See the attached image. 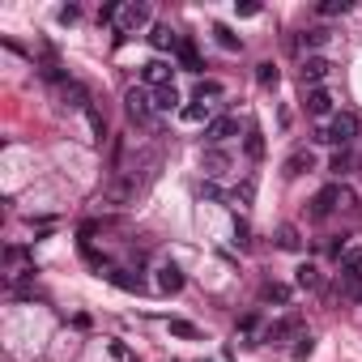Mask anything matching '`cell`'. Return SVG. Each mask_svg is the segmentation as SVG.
<instances>
[{
  "mask_svg": "<svg viewBox=\"0 0 362 362\" xmlns=\"http://www.w3.org/2000/svg\"><path fill=\"white\" fill-rule=\"evenodd\" d=\"M358 128H362V119H358L354 111H337L332 119H324V124L315 128V141H320V145L349 149V145H354V136H358Z\"/></svg>",
  "mask_w": 362,
  "mask_h": 362,
  "instance_id": "cell-1",
  "label": "cell"
},
{
  "mask_svg": "<svg viewBox=\"0 0 362 362\" xmlns=\"http://www.w3.org/2000/svg\"><path fill=\"white\" fill-rule=\"evenodd\" d=\"M124 111H128V119L141 124V128H153V124H158L153 94H149L145 86H128V90H124Z\"/></svg>",
  "mask_w": 362,
  "mask_h": 362,
  "instance_id": "cell-2",
  "label": "cell"
},
{
  "mask_svg": "<svg viewBox=\"0 0 362 362\" xmlns=\"http://www.w3.org/2000/svg\"><path fill=\"white\" fill-rule=\"evenodd\" d=\"M145 26H153V9L145 5V0H128V5L119 9V18H115V35L128 39V35H141Z\"/></svg>",
  "mask_w": 362,
  "mask_h": 362,
  "instance_id": "cell-3",
  "label": "cell"
},
{
  "mask_svg": "<svg viewBox=\"0 0 362 362\" xmlns=\"http://www.w3.org/2000/svg\"><path fill=\"white\" fill-rule=\"evenodd\" d=\"M230 166H235V153H230L226 145H222V149H209V145H205V153H201V170H205L209 184H214V179H226Z\"/></svg>",
  "mask_w": 362,
  "mask_h": 362,
  "instance_id": "cell-4",
  "label": "cell"
},
{
  "mask_svg": "<svg viewBox=\"0 0 362 362\" xmlns=\"http://www.w3.org/2000/svg\"><path fill=\"white\" fill-rule=\"evenodd\" d=\"M332 209H341V184H337V179H332V184H324V188L311 197V209H307V218H311V222H324Z\"/></svg>",
  "mask_w": 362,
  "mask_h": 362,
  "instance_id": "cell-5",
  "label": "cell"
},
{
  "mask_svg": "<svg viewBox=\"0 0 362 362\" xmlns=\"http://www.w3.org/2000/svg\"><path fill=\"white\" fill-rule=\"evenodd\" d=\"M298 77H303V86H307V90H320V86L332 77V60H328V56H303Z\"/></svg>",
  "mask_w": 362,
  "mask_h": 362,
  "instance_id": "cell-6",
  "label": "cell"
},
{
  "mask_svg": "<svg viewBox=\"0 0 362 362\" xmlns=\"http://www.w3.org/2000/svg\"><path fill=\"white\" fill-rule=\"evenodd\" d=\"M239 128H243L239 115H218V119L205 128V145H209V149H222L230 136H239Z\"/></svg>",
  "mask_w": 362,
  "mask_h": 362,
  "instance_id": "cell-7",
  "label": "cell"
},
{
  "mask_svg": "<svg viewBox=\"0 0 362 362\" xmlns=\"http://www.w3.org/2000/svg\"><path fill=\"white\" fill-rule=\"evenodd\" d=\"M170 77H175V64H170V60H162V56H153V60L141 69V81H145V90H162V86H175Z\"/></svg>",
  "mask_w": 362,
  "mask_h": 362,
  "instance_id": "cell-8",
  "label": "cell"
},
{
  "mask_svg": "<svg viewBox=\"0 0 362 362\" xmlns=\"http://www.w3.org/2000/svg\"><path fill=\"white\" fill-rule=\"evenodd\" d=\"M307 115H315V119H332V115H337V94H332L328 86L307 90Z\"/></svg>",
  "mask_w": 362,
  "mask_h": 362,
  "instance_id": "cell-9",
  "label": "cell"
},
{
  "mask_svg": "<svg viewBox=\"0 0 362 362\" xmlns=\"http://www.w3.org/2000/svg\"><path fill=\"white\" fill-rule=\"evenodd\" d=\"M294 286H298V290H307V294H324V273H320V264L303 260V264L294 269Z\"/></svg>",
  "mask_w": 362,
  "mask_h": 362,
  "instance_id": "cell-10",
  "label": "cell"
},
{
  "mask_svg": "<svg viewBox=\"0 0 362 362\" xmlns=\"http://www.w3.org/2000/svg\"><path fill=\"white\" fill-rule=\"evenodd\" d=\"M328 39H332V30H328V26H311V30H303V35H298V47H303L307 56H324Z\"/></svg>",
  "mask_w": 362,
  "mask_h": 362,
  "instance_id": "cell-11",
  "label": "cell"
},
{
  "mask_svg": "<svg viewBox=\"0 0 362 362\" xmlns=\"http://www.w3.org/2000/svg\"><path fill=\"white\" fill-rule=\"evenodd\" d=\"M290 337H303V320L298 315H286V320H277V324H269L264 328V341H290Z\"/></svg>",
  "mask_w": 362,
  "mask_h": 362,
  "instance_id": "cell-12",
  "label": "cell"
},
{
  "mask_svg": "<svg viewBox=\"0 0 362 362\" xmlns=\"http://www.w3.org/2000/svg\"><path fill=\"white\" fill-rule=\"evenodd\" d=\"M60 98H64V107H77V111H90L94 103H90V94H86V86L81 81H60Z\"/></svg>",
  "mask_w": 362,
  "mask_h": 362,
  "instance_id": "cell-13",
  "label": "cell"
},
{
  "mask_svg": "<svg viewBox=\"0 0 362 362\" xmlns=\"http://www.w3.org/2000/svg\"><path fill=\"white\" fill-rule=\"evenodd\" d=\"M158 290L162 294H179V290H184V269H179V264H158Z\"/></svg>",
  "mask_w": 362,
  "mask_h": 362,
  "instance_id": "cell-14",
  "label": "cell"
},
{
  "mask_svg": "<svg viewBox=\"0 0 362 362\" xmlns=\"http://www.w3.org/2000/svg\"><path fill=\"white\" fill-rule=\"evenodd\" d=\"M311 166H315V153H311V149H294V153L286 158L281 175H286V179H298V175H307Z\"/></svg>",
  "mask_w": 362,
  "mask_h": 362,
  "instance_id": "cell-15",
  "label": "cell"
},
{
  "mask_svg": "<svg viewBox=\"0 0 362 362\" xmlns=\"http://www.w3.org/2000/svg\"><path fill=\"white\" fill-rule=\"evenodd\" d=\"M179 119H184V124H214L218 115H214V107L209 103H188V107H179Z\"/></svg>",
  "mask_w": 362,
  "mask_h": 362,
  "instance_id": "cell-16",
  "label": "cell"
},
{
  "mask_svg": "<svg viewBox=\"0 0 362 362\" xmlns=\"http://www.w3.org/2000/svg\"><path fill=\"white\" fill-rule=\"evenodd\" d=\"M149 43H153L158 52H175V47L184 43V39H179V35H175L166 22H158V26H149Z\"/></svg>",
  "mask_w": 362,
  "mask_h": 362,
  "instance_id": "cell-17",
  "label": "cell"
},
{
  "mask_svg": "<svg viewBox=\"0 0 362 362\" xmlns=\"http://www.w3.org/2000/svg\"><path fill=\"white\" fill-rule=\"evenodd\" d=\"M149 94H153V111L158 115H170V111H179V103H184L175 86H162V90H149Z\"/></svg>",
  "mask_w": 362,
  "mask_h": 362,
  "instance_id": "cell-18",
  "label": "cell"
},
{
  "mask_svg": "<svg viewBox=\"0 0 362 362\" xmlns=\"http://www.w3.org/2000/svg\"><path fill=\"white\" fill-rule=\"evenodd\" d=\"M175 56H179V69H184V73H201V56H197V43H192V39L179 43Z\"/></svg>",
  "mask_w": 362,
  "mask_h": 362,
  "instance_id": "cell-19",
  "label": "cell"
},
{
  "mask_svg": "<svg viewBox=\"0 0 362 362\" xmlns=\"http://www.w3.org/2000/svg\"><path fill=\"white\" fill-rule=\"evenodd\" d=\"M243 153H247L252 162H260V158H264V132H260L256 124H247V132H243Z\"/></svg>",
  "mask_w": 362,
  "mask_h": 362,
  "instance_id": "cell-20",
  "label": "cell"
},
{
  "mask_svg": "<svg viewBox=\"0 0 362 362\" xmlns=\"http://www.w3.org/2000/svg\"><path fill=\"white\" fill-rule=\"evenodd\" d=\"M218 98H222V81H197V90H192V103H209V107H218Z\"/></svg>",
  "mask_w": 362,
  "mask_h": 362,
  "instance_id": "cell-21",
  "label": "cell"
},
{
  "mask_svg": "<svg viewBox=\"0 0 362 362\" xmlns=\"http://www.w3.org/2000/svg\"><path fill=\"white\" fill-rule=\"evenodd\" d=\"M103 277H107L111 286H119V290H132V294H141V290H145V281H141V277H128V269H107Z\"/></svg>",
  "mask_w": 362,
  "mask_h": 362,
  "instance_id": "cell-22",
  "label": "cell"
},
{
  "mask_svg": "<svg viewBox=\"0 0 362 362\" xmlns=\"http://www.w3.org/2000/svg\"><path fill=\"white\" fill-rule=\"evenodd\" d=\"M341 269L354 273V277H362V243H345L341 247Z\"/></svg>",
  "mask_w": 362,
  "mask_h": 362,
  "instance_id": "cell-23",
  "label": "cell"
},
{
  "mask_svg": "<svg viewBox=\"0 0 362 362\" xmlns=\"http://www.w3.org/2000/svg\"><path fill=\"white\" fill-rule=\"evenodd\" d=\"M260 303H277V307H286V303H290V286H281V281H264V286H260Z\"/></svg>",
  "mask_w": 362,
  "mask_h": 362,
  "instance_id": "cell-24",
  "label": "cell"
},
{
  "mask_svg": "<svg viewBox=\"0 0 362 362\" xmlns=\"http://www.w3.org/2000/svg\"><path fill=\"white\" fill-rule=\"evenodd\" d=\"M277 247H281V252H298V247H303V239H298V226L281 222V226H277Z\"/></svg>",
  "mask_w": 362,
  "mask_h": 362,
  "instance_id": "cell-25",
  "label": "cell"
},
{
  "mask_svg": "<svg viewBox=\"0 0 362 362\" xmlns=\"http://www.w3.org/2000/svg\"><path fill=\"white\" fill-rule=\"evenodd\" d=\"M349 166H354V153H349V149H337L332 162H328V170L337 175V184H341V175H349Z\"/></svg>",
  "mask_w": 362,
  "mask_h": 362,
  "instance_id": "cell-26",
  "label": "cell"
},
{
  "mask_svg": "<svg viewBox=\"0 0 362 362\" xmlns=\"http://www.w3.org/2000/svg\"><path fill=\"white\" fill-rule=\"evenodd\" d=\"M166 328H170L175 337H184V341H197V337H201V328H197L192 320H179V315H175V320H170Z\"/></svg>",
  "mask_w": 362,
  "mask_h": 362,
  "instance_id": "cell-27",
  "label": "cell"
},
{
  "mask_svg": "<svg viewBox=\"0 0 362 362\" xmlns=\"http://www.w3.org/2000/svg\"><path fill=\"white\" fill-rule=\"evenodd\" d=\"M256 81H260L264 90H273V86L281 81V73H277V64H269V60H264V64H256Z\"/></svg>",
  "mask_w": 362,
  "mask_h": 362,
  "instance_id": "cell-28",
  "label": "cell"
},
{
  "mask_svg": "<svg viewBox=\"0 0 362 362\" xmlns=\"http://www.w3.org/2000/svg\"><path fill=\"white\" fill-rule=\"evenodd\" d=\"M320 18H337V13H349V0H324V5L315 9Z\"/></svg>",
  "mask_w": 362,
  "mask_h": 362,
  "instance_id": "cell-29",
  "label": "cell"
},
{
  "mask_svg": "<svg viewBox=\"0 0 362 362\" xmlns=\"http://www.w3.org/2000/svg\"><path fill=\"white\" fill-rule=\"evenodd\" d=\"M214 35H218V43H222L226 52H239V47H243L239 35H230V26H214Z\"/></svg>",
  "mask_w": 362,
  "mask_h": 362,
  "instance_id": "cell-30",
  "label": "cell"
},
{
  "mask_svg": "<svg viewBox=\"0 0 362 362\" xmlns=\"http://www.w3.org/2000/svg\"><path fill=\"white\" fill-rule=\"evenodd\" d=\"M86 115H90V128H94V141H107V119H103V111H98V107H90Z\"/></svg>",
  "mask_w": 362,
  "mask_h": 362,
  "instance_id": "cell-31",
  "label": "cell"
},
{
  "mask_svg": "<svg viewBox=\"0 0 362 362\" xmlns=\"http://www.w3.org/2000/svg\"><path fill=\"white\" fill-rule=\"evenodd\" d=\"M107 354H111V358H119V362H132V354H128V345H124V341H115V337L107 341Z\"/></svg>",
  "mask_w": 362,
  "mask_h": 362,
  "instance_id": "cell-32",
  "label": "cell"
},
{
  "mask_svg": "<svg viewBox=\"0 0 362 362\" xmlns=\"http://www.w3.org/2000/svg\"><path fill=\"white\" fill-rule=\"evenodd\" d=\"M311 349H315V341H311V332H303V337H298V345H294V358H307Z\"/></svg>",
  "mask_w": 362,
  "mask_h": 362,
  "instance_id": "cell-33",
  "label": "cell"
},
{
  "mask_svg": "<svg viewBox=\"0 0 362 362\" xmlns=\"http://www.w3.org/2000/svg\"><path fill=\"white\" fill-rule=\"evenodd\" d=\"M56 18H60V22H64V26H73V22H77V18H81V9H77V5H64V9H60V13H56Z\"/></svg>",
  "mask_w": 362,
  "mask_h": 362,
  "instance_id": "cell-34",
  "label": "cell"
},
{
  "mask_svg": "<svg viewBox=\"0 0 362 362\" xmlns=\"http://www.w3.org/2000/svg\"><path fill=\"white\" fill-rule=\"evenodd\" d=\"M256 328H260L256 315H243V320H239V332H243V337H256Z\"/></svg>",
  "mask_w": 362,
  "mask_h": 362,
  "instance_id": "cell-35",
  "label": "cell"
},
{
  "mask_svg": "<svg viewBox=\"0 0 362 362\" xmlns=\"http://www.w3.org/2000/svg\"><path fill=\"white\" fill-rule=\"evenodd\" d=\"M354 298H358V303H362V286H358V294H354Z\"/></svg>",
  "mask_w": 362,
  "mask_h": 362,
  "instance_id": "cell-36",
  "label": "cell"
},
{
  "mask_svg": "<svg viewBox=\"0 0 362 362\" xmlns=\"http://www.w3.org/2000/svg\"><path fill=\"white\" fill-rule=\"evenodd\" d=\"M132 362H141V358H132Z\"/></svg>",
  "mask_w": 362,
  "mask_h": 362,
  "instance_id": "cell-37",
  "label": "cell"
}]
</instances>
